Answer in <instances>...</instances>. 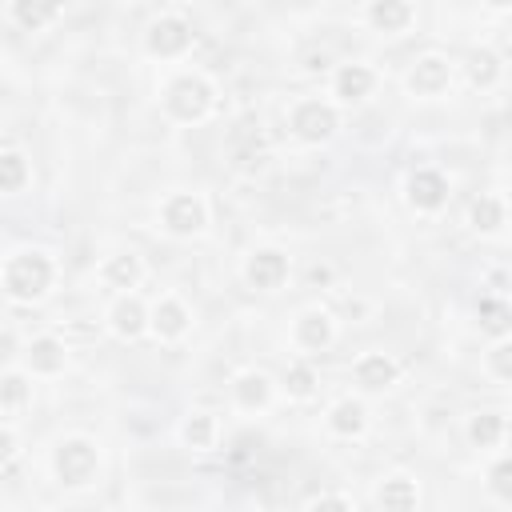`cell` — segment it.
I'll use <instances>...</instances> for the list:
<instances>
[{"mask_svg": "<svg viewBox=\"0 0 512 512\" xmlns=\"http://www.w3.org/2000/svg\"><path fill=\"white\" fill-rule=\"evenodd\" d=\"M24 364L32 376H56L64 372L68 364V348L56 340V336H36L28 348H24Z\"/></svg>", "mask_w": 512, "mask_h": 512, "instance_id": "obj_17", "label": "cell"}, {"mask_svg": "<svg viewBox=\"0 0 512 512\" xmlns=\"http://www.w3.org/2000/svg\"><path fill=\"white\" fill-rule=\"evenodd\" d=\"M284 392H288L292 400H308V396L316 392V368L304 364V360L288 364V368H284Z\"/></svg>", "mask_w": 512, "mask_h": 512, "instance_id": "obj_27", "label": "cell"}, {"mask_svg": "<svg viewBox=\"0 0 512 512\" xmlns=\"http://www.w3.org/2000/svg\"><path fill=\"white\" fill-rule=\"evenodd\" d=\"M376 508L380 512H416L420 508V488L412 476L404 472H392L376 484Z\"/></svg>", "mask_w": 512, "mask_h": 512, "instance_id": "obj_15", "label": "cell"}, {"mask_svg": "<svg viewBox=\"0 0 512 512\" xmlns=\"http://www.w3.org/2000/svg\"><path fill=\"white\" fill-rule=\"evenodd\" d=\"M244 284L256 292H276L288 284V256L280 248H252L244 260Z\"/></svg>", "mask_w": 512, "mask_h": 512, "instance_id": "obj_8", "label": "cell"}, {"mask_svg": "<svg viewBox=\"0 0 512 512\" xmlns=\"http://www.w3.org/2000/svg\"><path fill=\"white\" fill-rule=\"evenodd\" d=\"M468 224L480 232V236H500L504 232V224H508V204H504V196H480V200H472V208H468Z\"/></svg>", "mask_w": 512, "mask_h": 512, "instance_id": "obj_21", "label": "cell"}, {"mask_svg": "<svg viewBox=\"0 0 512 512\" xmlns=\"http://www.w3.org/2000/svg\"><path fill=\"white\" fill-rule=\"evenodd\" d=\"M400 376V364L388 356V352H364L356 364H352V380L364 388V392H384L392 388Z\"/></svg>", "mask_w": 512, "mask_h": 512, "instance_id": "obj_13", "label": "cell"}, {"mask_svg": "<svg viewBox=\"0 0 512 512\" xmlns=\"http://www.w3.org/2000/svg\"><path fill=\"white\" fill-rule=\"evenodd\" d=\"M404 88L416 100H440L452 88V64H448V56H440V52L416 56L412 68L404 72Z\"/></svg>", "mask_w": 512, "mask_h": 512, "instance_id": "obj_7", "label": "cell"}, {"mask_svg": "<svg viewBox=\"0 0 512 512\" xmlns=\"http://www.w3.org/2000/svg\"><path fill=\"white\" fill-rule=\"evenodd\" d=\"M208 224V204L196 196V192H172L164 196L160 204V228L176 240H188V236H200Z\"/></svg>", "mask_w": 512, "mask_h": 512, "instance_id": "obj_6", "label": "cell"}, {"mask_svg": "<svg viewBox=\"0 0 512 512\" xmlns=\"http://www.w3.org/2000/svg\"><path fill=\"white\" fill-rule=\"evenodd\" d=\"M484 368H488V376H492L496 384H508V380H512V340H508V336H500V340L488 348Z\"/></svg>", "mask_w": 512, "mask_h": 512, "instance_id": "obj_28", "label": "cell"}, {"mask_svg": "<svg viewBox=\"0 0 512 512\" xmlns=\"http://www.w3.org/2000/svg\"><path fill=\"white\" fill-rule=\"evenodd\" d=\"M464 72H468V84H472V88L488 92V88H496V84H500L504 64H500V56H496L492 48H472V52H468Z\"/></svg>", "mask_w": 512, "mask_h": 512, "instance_id": "obj_24", "label": "cell"}, {"mask_svg": "<svg viewBox=\"0 0 512 512\" xmlns=\"http://www.w3.org/2000/svg\"><path fill=\"white\" fill-rule=\"evenodd\" d=\"M180 440L192 452H208L216 444V416L212 412H188L180 420Z\"/></svg>", "mask_w": 512, "mask_h": 512, "instance_id": "obj_25", "label": "cell"}, {"mask_svg": "<svg viewBox=\"0 0 512 512\" xmlns=\"http://www.w3.org/2000/svg\"><path fill=\"white\" fill-rule=\"evenodd\" d=\"M464 436L472 448L488 452V448H500L504 436H508V416L504 412H472L468 424H464Z\"/></svg>", "mask_w": 512, "mask_h": 512, "instance_id": "obj_19", "label": "cell"}, {"mask_svg": "<svg viewBox=\"0 0 512 512\" xmlns=\"http://www.w3.org/2000/svg\"><path fill=\"white\" fill-rule=\"evenodd\" d=\"M60 4H48V0H12L8 4V20L12 24H20L24 32H40V28H48L52 20H60Z\"/></svg>", "mask_w": 512, "mask_h": 512, "instance_id": "obj_23", "label": "cell"}, {"mask_svg": "<svg viewBox=\"0 0 512 512\" xmlns=\"http://www.w3.org/2000/svg\"><path fill=\"white\" fill-rule=\"evenodd\" d=\"M188 324H192V316H188V308H184L176 296H160V300L148 308V328H152L160 340H180V336L188 332Z\"/></svg>", "mask_w": 512, "mask_h": 512, "instance_id": "obj_16", "label": "cell"}, {"mask_svg": "<svg viewBox=\"0 0 512 512\" xmlns=\"http://www.w3.org/2000/svg\"><path fill=\"white\" fill-rule=\"evenodd\" d=\"M124 512H132V508H124Z\"/></svg>", "mask_w": 512, "mask_h": 512, "instance_id": "obj_33", "label": "cell"}, {"mask_svg": "<svg viewBox=\"0 0 512 512\" xmlns=\"http://www.w3.org/2000/svg\"><path fill=\"white\" fill-rule=\"evenodd\" d=\"M288 128H292V136L304 140V144H324V140L340 128L336 104H328V100H320V96L296 100L292 112H288Z\"/></svg>", "mask_w": 512, "mask_h": 512, "instance_id": "obj_5", "label": "cell"}, {"mask_svg": "<svg viewBox=\"0 0 512 512\" xmlns=\"http://www.w3.org/2000/svg\"><path fill=\"white\" fill-rule=\"evenodd\" d=\"M108 328L120 336V340H136L144 328H148V308L140 304L136 292H120L108 308Z\"/></svg>", "mask_w": 512, "mask_h": 512, "instance_id": "obj_14", "label": "cell"}, {"mask_svg": "<svg viewBox=\"0 0 512 512\" xmlns=\"http://www.w3.org/2000/svg\"><path fill=\"white\" fill-rule=\"evenodd\" d=\"M404 188H408V204L416 212H440L448 204V176L436 168H416Z\"/></svg>", "mask_w": 512, "mask_h": 512, "instance_id": "obj_9", "label": "cell"}, {"mask_svg": "<svg viewBox=\"0 0 512 512\" xmlns=\"http://www.w3.org/2000/svg\"><path fill=\"white\" fill-rule=\"evenodd\" d=\"M364 24L372 32H408L416 24V4L412 0H372V4H364Z\"/></svg>", "mask_w": 512, "mask_h": 512, "instance_id": "obj_10", "label": "cell"}, {"mask_svg": "<svg viewBox=\"0 0 512 512\" xmlns=\"http://www.w3.org/2000/svg\"><path fill=\"white\" fill-rule=\"evenodd\" d=\"M16 456V432L12 428H0V464H8Z\"/></svg>", "mask_w": 512, "mask_h": 512, "instance_id": "obj_32", "label": "cell"}, {"mask_svg": "<svg viewBox=\"0 0 512 512\" xmlns=\"http://www.w3.org/2000/svg\"><path fill=\"white\" fill-rule=\"evenodd\" d=\"M292 340H296V348H304V352H324V348L336 340V324H332V316H328L324 308H308V312L296 316Z\"/></svg>", "mask_w": 512, "mask_h": 512, "instance_id": "obj_11", "label": "cell"}, {"mask_svg": "<svg viewBox=\"0 0 512 512\" xmlns=\"http://www.w3.org/2000/svg\"><path fill=\"white\" fill-rule=\"evenodd\" d=\"M324 420H328V432H332V436L356 440V436H364V428H368V408H364V400L344 396V400H336V404L328 408Z\"/></svg>", "mask_w": 512, "mask_h": 512, "instance_id": "obj_18", "label": "cell"}, {"mask_svg": "<svg viewBox=\"0 0 512 512\" xmlns=\"http://www.w3.org/2000/svg\"><path fill=\"white\" fill-rule=\"evenodd\" d=\"M232 400L244 412H264L272 404V380L264 372H240L232 384Z\"/></svg>", "mask_w": 512, "mask_h": 512, "instance_id": "obj_20", "label": "cell"}, {"mask_svg": "<svg viewBox=\"0 0 512 512\" xmlns=\"http://www.w3.org/2000/svg\"><path fill=\"white\" fill-rule=\"evenodd\" d=\"M100 276H104V284H108V288L132 292V288L144 280V264H140V256H136V252H112V256L104 260Z\"/></svg>", "mask_w": 512, "mask_h": 512, "instance_id": "obj_22", "label": "cell"}, {"mask_svg": "<svg viewBox=\"0 0 512 512\" xmlns=\"http://www.w3.org/2000/svg\"><path fill=\"white\" fill-rule=\"evenodd\" d=\"M216 104V88L200 72H180L164 88V112L180 124H200Z\"/></svg>", "mask_w": 512, "mask_h": 512, "instance_id": "obj_2", "label": "cell"}, {"mask_svg": "<svg viewBox=\"0 0 512 512\" xmlns=\"http://www.w3.org/2000/svg\"><path fill=\"white\" fill-rule=\"evenodd\" d=\"M52 472L64 488H88L100 476V448L88 436H64L52 452Z\"/></svg>", "mask_w": 512, "mask_h": 512, "instance_id": "obj_3", "label": "cell"}, {"mask_svg": "<svg viewBox=\"0 0 512 512\" xmlns=\"http://www.w3.org/2000/svg\"><path fill=\"white\" fill-rule=\"evenodd\" d=\"M508 476H512V464H508V456H496V464L488 468V492H492V500H496V504H508V500H512Z\"/></svg>", "mask_w": 512, "mask_h": 512, "instance_id": "obj_30", "label": "cell"}, {"mask_svg": "<svg viewBox=\"0 0 512 512\" xmlns=\"http://www.w3.org/2000/svg\"><path fill=\"white\" fill-rule=\"evenodd\" d=\"M28 396H32V384H28L24 372H4V376H0V408H4V412L28 404Z\"/></svg>", "mask_w": 512, "mask_h": 512, "instance_id": "obj_29", "label": "cell"}, {"mask_svg": "<svg viewBox=\"0 0 512 512\" xmlns=\"http://www.w3.org/2000/svg\"><path fill=\"white\" fill-rule=\"evenodd\" d=\"M372 88H376V72L368 64H356L352 60V64H340L332 72V96L340 104H360V100L372 96Z\"/></svg>", "mask_w": 512, "mask_h": 512, "instance_id": "obj_12", "label": "cell"}, {"mask_svg": "<svg viewBox=\"0 0 512 512\" xmlns=\"http://www.w3.org/2000/svg\"><path fill=\"white\" fill-rule=\"evenodd\" d=\"M308 512H356V508H352V500L328 492V496H316V500L308 504Z\"/></svg>", "mask_w": 512, "mask_h": 512, "instance_id": "obj_31", "label": "cell"}, {"mask_svg": "<svg viewBox=\"0 0 512 512\" xmlns=\"http://www.w3.org/2000/svg\"><path fill=\"white\" fill-rule=\"evenodd\" d=\"M52 276H56V264H52V256L40 252V248H20V252H12V256L4 260V268H0L4 292H8L12 300H20V304L40 300V296L52 288Z\"/></svg>", "mask_w": 512, "mask_h": 512, "instance_id": "obj_1", "label": "cell"}, {"mask_svg": "<svg viewBox=\"0 0 512 512\" xmlns=\"http://www.w3.org/2000/svg\"><path fill=\"white\" fill-rule=\"evenodd\" d=\"M32 180L28 156L24 152H0V192H24V184Z\"/></svg>", "mask_w": 512, "mask_h": 512, "instance_id": "obj_26", "label": "cell"}, {"mask_svg": "<svg viewBox=\"0 0 512 512\" xmlns=\"http://www.w3.org/2000/svg\"><path fill=\"white\" fill-rule=\"evenodd\" d=\"M192 48V24L180 12H160L148 28H144V52L152 60H176Z\"/></svg>", "mask_w": 512, "mask_h": 512, "instance_id": "obj_4", "label": "cell"}]
</instances>
